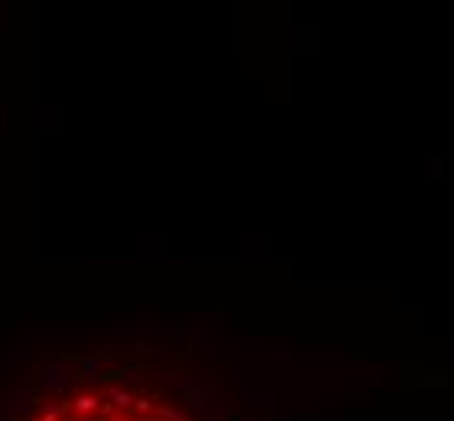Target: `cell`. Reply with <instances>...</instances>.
Segmentation results:
<instances>
[{
  "instance_id": "cell-1",
  "label": "cell",
  "mask_w": 454,
  "mask_h": 421,
  "mask_svg": "<svg viewBox=\"0 0 454 421\" xmlns=\"http://www.w3.org/2000/svg\"><path fill=\"white\" fill-rule=\"evenodd\" d=\"M101 408V402H97V396H91V392H78V396L72 399V411L75 415H91V411Z\"/></svg>"
},
{
  "instance_id": "cell-2",
  "label": "cell",
  "mask_w": 454,
  "mask_h": 421,
  "mask_svg": "<svg viewBox=\"0 0 454 421\" xmlns=\"http://www.w3.org/2000/svg\"><path fill=\"white\" fill-rule=\"evenodd\" d=\"M111 396H114V405H120V408H130L133 402H137V399L130 396V392H123V389H114Z\"/></svg>"
},
{
  "instance_id": "cell-3",
  "label": "cell",
  "mask_w": 454,
  "mask_h": 421,
  "mask_svg": "<svg viewBox=\"0 0 454 421\" xmlns=\"http://www.w3.org/2000/svg\"><path fill=\"white\" fill-rule=\"evenodd\" d=\"M133 408H137L140 415H149V411H153V402H149V399H137V402H133Z\"/></svg>"
},
{
  "instance_id": "cell-4",
  "label": "cell",
  "mask_w": 454,
  "mask_h": 421,
  "mask_svg": "<svg viewBox=\"0 0 454 421\" xmlns=\"http://www.w3.org/2000/svg\"><path fill=\"white\" fill-rule=\"evenodd\" d=\"M39 421H59V408H49V411H46V415H42Z\"/></svg>"
}]
</instances>
